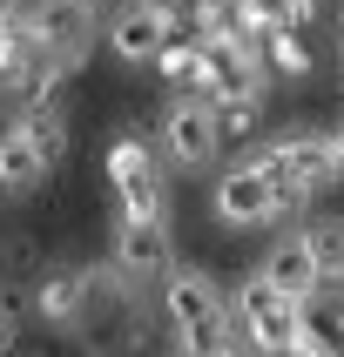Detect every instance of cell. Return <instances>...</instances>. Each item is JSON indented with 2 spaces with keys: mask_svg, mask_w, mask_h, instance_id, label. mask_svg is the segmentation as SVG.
I'll use <instances>...</instances> for the list:
<instances>
[{
  "mask_svg": "<svg viewBox=\"0 0 344 357\" xmlns=\"http://www.w3.org/2000/svg\"><path fill=\"white\" fill-rule=\"evenodd\" d=\"M196 54H202V40H169V47L156 54V68L169 81H196Z\"/></svg>",
  "mask_w": 344,
  "mask_h": 357,
  "instance_id": "obj_15",
  "label": "cell"
},
{
  "mask_svg": "<svg viewBox=\"0 0 344 357\" xmlns=\"http://www.w3.org/2000/svg\"><path fill=\"white\" fill-rule=\"evenodd\" d=\"M0 34H7V0H0Z\"/></svg>",
  "mask_w": 344,
  "mask_h": 357,
  "instance_id": "obj_22",
  "label": "cell"
},
{
  "mask_svg": "<svg viewBox=\"0 0 344 357\" xmlns=\"http://www.w3.org/2000/svg\"><path fill=\"white\" fill-rule=\"evenodd\" d=\"M270 357H324V351H311V344L297 337V344H283V351H270Z\"/></svg>",
  "mask_w": 344,
  "mask_h": 357,
  "instance_id": "obj_19",
  "label": "cell"
},
{
  "mask_svg": "<svg viewBox=\"0 0 344 357\" xmlns=\"http://www.w3.org/2000/svg\"><path fill=\"white\" fill-rule=\"evenodd\" d=\"M115 270L121 277H169L176 270V257H169V222L121 216L115 222Z\"/></svg>",
  "mask_w": 344,
  "mask_h": 357,
  "instance_id": "obj_8",
  "label": "cell"
},
{
  "mask_svg": "<svg viewBox=\"0 0 344 357\" xmlns=\"http://www.w3.org/2000/svg\"><path fill=\"white\" fill-rule=\"evenodd\" d=\"M162 149H169V169H202V162H216L223 108L209 95H176L169 115H162Z\"/></svg>",
  "mask_w": 344,
  "mask_h": 357,
  "instance_id": "obj_5",
  "label": "cell"
},
{
  "mask_svg": "<svg viewBox=\"0 0 344 357\" xmlns=\"http://www.w3.org/2000/svg\"><path fill=\"white\" fill-rule=\"evenodd\" d=\"M331 162H338V176H344V128H331Z\"/></svg>",
  "mask_w": 344,
  "mask_h": 357,
  "instance_id": "obj_20",
  "label": "cell"
},
{
  "mask_svg": "<svg viewBox=\"0 0 344 357\" xmlns=\"http://www.w3.org/2000/svg\"><path fill=\"white\" fill-rule=\"evenodd\" d=\"M156 7H169V14H182V7H202V0H156Z\"/></svg>",
  "mask_w": 344,
  "mask_h": 357,
  "instance_id": "obj_21",
  "label": "cell"
},
{
  "mask_svg": "<svg viewBox=\"0 0 344 357\" xmlns=\"http://www.w3.org/2000/svg\"><path fill=\"white\" fill-rule=\"evenodd\" d=\"M304 20H317V0H283L277 7V27H297L304 34Z\"/></svg>",
  "mask_w": 344,
  "mask_h": 357,
  "instance_id": "obj_16",
  "label": "cell"
},
{
  "mask_svg": "<svg viewBox=\"0 0 344 357\" xmlns=\"http://www.w3.org/2000/svg\"><path fill=\"white\" fill-rule=\"evenodd\" d=\"M108 182L121 196V216H156L169 222V189H162V162L149 155L142 135H115L108 142Z\"/></svg>",
  "mask_w": 344,
  "mask_h": 357,
  "instance_id": "obj_4",
  "label": "cell"
},
{
  "mask_svg": "<svg viewBox=\"0 0 344 357\" xmlns=\"http://www.w3.org/2000/svg\"><path fill=\"white\" fill-rule=\"evenodd\" d=\"M34 303H40L47 324H81V310H88V277H47Z\"/></svg>",
  "mask_w": 344,
  "mask_h": 357,
  "instance_id": "obj_13",
  "label": "cell"
},
{
  "mask_svg": "<svg viewBox=\"0 0 344 357\" xmlns=\"http://www.w3.org/2000/svg\"><path fill=\"white\" fill-rule=\"evenodd\" d=\"M14 331H20V324H14V310H7V303H0V351H7V344H14Z\"/></svg>",
  "mask_w": 344,
  "mask_h": 357,
  "instance_id": "obj_18",
  "label": "cell"
},
{
  "mask_svg": "<svg viewBox=\"0 0 344 357\" xmlns=\"http://www.w3.org/2000/svg\"><path fill=\"white\" fill-rule=\"evenodd\" d=\"M230 317H237V337L250 344L257 357H270V351H283V344L304 337V303H290L263 270H257V277H243L237 310H230Z\"/></svg>",
  "mask_w": 344,
  "mask_h": 357,
  "instance_id": "obj_3",
  "label": "cell"
},
{
  "mask_svg": "<svg viewBox=\"0 0 344 357\" xmlns=\"http://www.w3.org/2000/svg\"><path fill=\"white\" fill-rule=\"evenodd\" d=\"M40 176H47V155L20 121H7L0 128V196H27V189H40Z\"/></svg>",
  "mask_w": 344,
  "mask_h": 357,
  "instance_id": "obj_10",
  "label": "cell"
},
{
  "mask_svg": "<svg viewBox=\"0 0 344 357\" xmlns=\"http://www.w3.org/2000/svg\"><path fill=\"white\" fill-rule=\"evenodd\" d=\"M263 54H270V68H277V75H311V47H304L297 27H277V34L263 40Z\"/></svg>",
  "mask_w": 344,
  "mask_h": 357,
  "instance_id": "obj_14",
  "label": "cell"
},
{
  "mask_svg": "<svg viewBox=\"0 0 344 357\" xmlns=\"http://www.w3.org/2000/svg\"><path fill=\"white\" fill-rule=\"evenodd\" d=\"M216 216L223 222H270V216H283V189L270 182V169H263L257 155L216 176Z\"/></svg>",
  "mask_w": 344,
  "mask_h": 357,
  "instance_id": "obj_6",
  "label": "cell"
},
{
  "mask_svg": "<svg viewBox=\"0 0 344 357\" xmlns=\"http://www.w3.org/2000/svg\"><path fill=\"white\" fill-rule=\"evenodd\" d=\"M263 277L277 283L290 303H311L324 290V257H317V236H283L270 257H263Z\"/></svg>",
  "mask_w": 344,
  "mask_h": 357,
  "instance_id": "obj_9",
  "label": "cell"
},
{
  "mask_svg": "<svg viewBox=\"0 0 344 357\" xmlns=\"http://www.w3.org/2000/svg\"><path fill=\"white\" fill-rule=\"evenodd\" d=\"M202 357H250V344H243V337H223V344H209Z\"/></svg>",
  "mask_w": 344,
  "mask_h": 357,
  "instance_id": "obj_17",
  "label": "cell"
},
{
  "mask_svg": "<svg viewBox=\"0 0 344 357\" xmlns=\"http://www.w3.org/2000/svg\"><path fill=\"white\" fill-rule=\"evenodd\" d=\"M20 128L34 135V149L47 155V169L68 155V115H61V101H34V108H20Z\"/></svg>",
  "mask_w": 344,
  "mask_h": 357,
  "instance_id": "obj_12",
  "label": "cell"
},
{
  "mask_svg": "<svg viewBox=\"0 0 344 357\" xmlns=\"http://www.w3.org/2000/svg\"><path fill=\"white\" fill-rule=\"evenodd\" d=\"M257 162L270 169V182L283 189V209H297L324 189V182H338V162H331V135H311V128H290L277 135L270 149H257Z\"/></svg>",
  "mask_w": 344,
  "mask_h": 357,
  "instance_id": "obj_2",
  "label": "cell"
},
{
  "mask_svg": "<svg viewBox=\"0 0 344 357\" xmlns=\"http://www.w3.org/2000/svg\"><path fill=\"white\" fill-rule=\"evenodd\" d=\"M169 40H176V14L156 7V0H135V7H121V14L108 20V47H115L121 61H156Z\"/></svg>",
  "mask_w": 344,
  "mask_h": 357,
  "instance_id": "obj_7",
  "label": "cell"
},
{
  "mask_svg": "<svg viewBox=\"0 0 344 357\" xmlns=\"http://www.w3.org/2000/svg\"><path fill=\"white\" fill-rule=\"evenodd\" d=\"M162 310H169V324H176V337H182V357H202L209 344L237 337V317H230L216 277L196 270V263H176L162 277Z\"/></svg>",
  "mask_w": 344,
  "mask_h": 357,
  "instance_id": "obj_1",
  "label": "cell"
},
{
  "mask_svg": "<svg viewBox=\"0 0 344 357\" xmlns=\"http://www.w3.org/2000/svg\"><path fill=\"white\" fill-rule=\"evenodd\" d=\"M304 344L324 357H344V283L338 290H317L304 303Z\"/></svg>",
  "mask_w": 344,
  "mask_h": 357,
  "instance_id": "obj_11",
  "label": "cell"
}]
</instances>
